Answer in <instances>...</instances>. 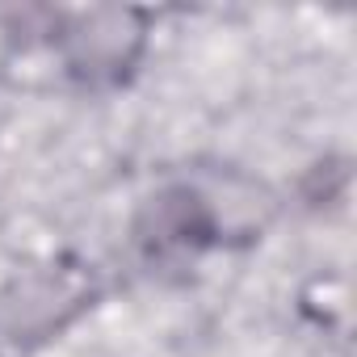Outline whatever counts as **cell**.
I'll list each match as a JSON object with an SVG mask.
<instances>
[{
	"label": "cell",
	"instance_id": "cell-1",
	"mask_svg": "<svg viewBox=\"0 0 357 357\" xmlns=\"http://www.w3.org/2000/svg\"><path fill=\"white\" fill-rule=\"evenodd\" d=\"M139 43V34L126 30V13H97L89 17L84 34H72V63L84 72H114L130 59V47Z\"/></svg>",
	"mask_w": 357,
	"mask_h": 357
}]
</instances>
